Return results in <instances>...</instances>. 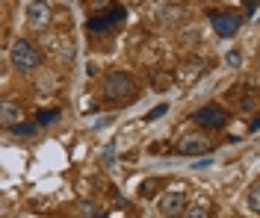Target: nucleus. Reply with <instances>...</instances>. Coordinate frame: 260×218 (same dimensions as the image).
I'll use <instances>...</instances> for the list:
<instances>
[{
	"mask_svg": "<svg viewBox=\"0 0 260 218\" xmlns=\"http://www.w3.org/2000/svg\"><path fill=\"white\" fill-rule=\"evenodd\" d=\"M160 186H166L162 177H145L142 183L136 186V195H139V198H154V195L160 192Z\"/></svg>",
	"mask_w": 260,
	"mask_h": 218,
	"instance_id": "obj_11",
	"label": "nucleus"
},
{
	"mask_svg": "<svg viewBox=\"0 0 260 218\" xmlns=\"http://www.w3.org/2000/svg\"><path fill=\"white\" fill-rule=\"evenodd\" d=\"M166 112H169V103H160V106H154V109L145 115V121H157V118L166 115Z\"/></svg>",
	"mask_w": 260,
	"mask_h": 218,
	"instance_id": "obj_17",
	"label": "nucleus"
},
{
	"mask_svg": "<svg viewBox=\"0 0 260 218\" xmlns=\"http://www.w3.org/2000/svg\"><path fill=\"white\" fill-rule=\"evenodd\" d=\"M228 65H231V68H240V65H243V53L237 51V48H234V51H228Z\"/></svg>",
	"mask_w": 260,
	"mask_h": 218,
	"instance_id": "obj_18",
	"label": "nucleus"
},
{
	"mask_svg": "<svg viewBox=\"0 0 260 218\" xmlns=\"http://www.w3.org/2000/svg\"><path fill=\"white\" fill-rule=\"evenodd\" d=\"M213 151V142L207 139V136L201 133H192V136H183L178 142V153L180 156H207V153Z\"/></svg>",
	"mask_w": 260,
	"mask_h": 218,
	"instance_id": "obj_5",
	"label": "nucleus"
},
{
	"mask_svg": "<svg viewBox=\"0 0 260 218\" xmlns=\"http://www.w3.org/2000/svg\"><path fill=\"white\" fill-rule=\"evenodd\" d=\"M180 215L183 218H210V209L207 206H192V209H183Z\"/></svg>",
	"mask_w": 260,
	"mask_h": 218,
	"instance_id": "obj_15",
	"label": "nucleus"
},
{
	"mask_svg": "<svg viewBox=\"0 0 260 218\" xmlns=\"http://www.w3.org/2000/svg\"><path fill=\"white\" fill-rule=\"evenodd\" d=\"M192 121L201 127V130H225L231 118H228V112L219 106V103H207V106H201V109L192 112Z\"/></svg>",
	"mask_w": 260,
	"mask_h": 218,
	"instance_id": "obj_3",
	"label": "nucleus"
},
{
	"mask_svg": "<svg viewBox=\"0 0 260 218\" xmlns=\"http://www.w3.org/2000/svg\"><path fill=\"white\" fill-rule=\"evenodd\" d=\"M210 27L219 38H234L243 27V15L240 12H210Z\"/></svg>",
	"mask_w": 260,
	"mask_h": 218,
	"instance_id": "obj_4",
	"label": "nucleus"
},
{
	"mask_svg": "<svg viewBox=\"0 0 260 218\" xmlns=\"http://www.w3.org/2000/svg\"><path fill=\"white\" fill-rule=\"evenodd\" d=\"M18 121H24V112H21V106L12 101H3L0 103V127H15Z\"/></svg>",
	"mask_w": 260,
	"mask_h": 218,
	"instance_id": "obj_9",
	"label": "nucleus"
},
{
	"mask_svg": "<svg viewBox=\"0 0 260 218\" xmlns=\"http://www.w3.org/2000/svg\"><path fill=\"white\" fill-rule=\"evenodd\" d=\"M254 106H257V98H254V92H251V95H245L243 101H240V109H245V112H254Z\"/></svg>",
	"mask_w": 260,
	"mask_h": 218,
	"instance_id": "obj_16",
	"label": "nucleus"
},
{
	"mask_svg": "<svg viewBox=\"0 0 260 218\" xmlns=\"http://www.w3.org/2000/svg\"><path fill=\"white\" fill-rule=\"evenodd\" d=\"M36 127H39L36 121H27V124H24V121H18L15 127H9V130H12V133H18V136H30V133H36Z\"/></svg>",
	"mask_w": 260,
	"mask_h": 218,
	"instance_id": "obj_14",
	"label": "nucleus"
},
{
	"mask_svg": "<svg viewBox=\"0 0 260 218\" xmlns=\"http://www.w3.org/2000/svg\"><path fill=\"white\" fill-rule=\"evenodd\" d=\"M74 215L77 218H107V212L95 201H77L74 203Z\"/></svg>",
	"mask_w": 260,
	"mask_h": 218,
	"instance_id": "obj_10",
	"label": "nucleus"
},
{
	"mask_svg": "<svg viewBox=\"0 0 260 218\" xmlns=\"http://www.w3.org/2000/svg\"><path fill=\"white\" fill-rule=\"evenodd\" d=\"M9 59H12V65H15L18 71H36V68H42V62H45V59H42V51H39L32 41H27V38L15 41Z\"/></svg>",
	"mask_w": 260,
	"mask_h": 218,
	"instance_id": "obj_2",
	"label": "nucleus"
},
{
	"mask_svg": "<svg viewBox=\"0 0 260 218\" xmlns=\"http://www.w3.org/2000/svg\"><path fill=\"white\" fill-rule=\"evenodd\" d=\"M56 118H59V109H42V112L36 115V124H39V127H48Z\"/></svg>",
	"mask_w": 260,
	"mask_h": 218,
	"instance_id": "obj_12",
	"label": "nucleus"
},
{
	"mask_svg": "<svg viewBox=\"0 0 260 218\" xmlns=\"http://www.w3.org/2000/svg\"><path fill=\"white\" fill-rule=\"evenodd\" d=\"M257 195H260V189H257V186H251V189H248V198H245V206H248V212H251V215H257V212H260Z\"/></svg>",
	"mask_w": 260,
	"mask_h": 218,
	"instance_id": "obj_13",
	"label": "nucleus"
},
{
	"mask_svg": "<svg viewBox=\"0 0 260 218\" xmlns=\"http://www.w3.org/2000/svg\"><path fill=\"white\" fill-rule=\"evenodd\" d=\"M124 21V9L121 6H113L107 15H95L92 21H89V30L92 33H107V30H113L115 24H121Z\"/></svg>",
	"mask_w": 260,
	"mask_h": 218,
	"instance_id": "obj_8",
	"label": "nucleus"
},
{
	"mask_svg": "<svg viewBox=\"0 0 260 218\" xmlns=\"http://www.w3.org/2000/svg\"><path fill=\"white\" fill-rule=\"evenodd\" d=\"M183 209H186V195L183 192H162L160 195V212L166 218H180Z\"/></svg>",
	"mask_w": 260,
	"mask_h": 218,
	"instance_id": "obj_7",
	"label": "nucleus"
},
{
	"mask_svg": "<svg viewBox=\"0 0 260 218\" xmlns=\"http://www.w3.org/2000/svg\"><path fill=\"white\" fill-rule=\"evenodd\" d=\"M50 18H53V12H50L48 0H32L30 6H27V21H30L32 30H45L50 24Z\"/></svg>",
	"mask_w": 260,
	"mask_h": 218,
	"instance_id": "obj_6",
	"label": "nucleus"
},
{
	"mask_svg": "<svg viewBox=\"0 0 260 218\" xmlns=\"http://www.w3.org/2000/svg\"><path fill=\"white\" fill-rule=\"evenodd\" d=\"M133 95H136V83H133V77L127 71H121V68L107 71V77H104V98L107 101L121 103V101H130Z\"/></svg>",
	"mask_w": 260,
	"mask_h": 218,
	"instance_id": "obj_1",
	"label": "nucleus"
}]
</instances>
